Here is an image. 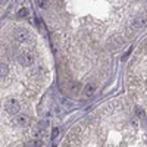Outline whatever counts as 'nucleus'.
Wrapping results in <instances>:
<instances>
[{"mask_svg":"<svg viewBox=\"0 0 147 147\" xmlns=\"http://www.w3.org/2000/svg\"><path fill=\"white\" fill-rule=\"evenodd\" d=\"M19 109H21V105H19L18 100H15V99H9V100L6 102V110H7V113H10V115H16V113H19Z\"/></svg>","mask_w":147,"mask_h":147,"instance_id":"1","label":"nucleus"},{"mask_svg":"<svg viewBox=\"0 0 147 147\" xmlns=\"http://www.w3.org/2000/svg\"><path fill=\"white\" fill-rule=\"evenodd\" d=\"M16 115H18L16 116V124L19 127H27L30 124V118H28L27 113H16Z\"/></svg>","mask_w":147,"mask_h":147,"instance_id":"2","label":"nucleus"},{"mask_svg":"<svg viewBox=\"0 0 147 147\" xmlns=\"http://www.w3.org/2000/svg\"><path fill=\"white\" fill-rule=\"evenodd\" d=\"M84 94L87 96V97H91L94 93H96V85L93 82H88V84H85V87H84Z\"/></svg>","mask_w":147,"mask_h":147,"instance_id":"3","label":"nucleus"},{"mask_svg":"<svg viewBox=\"0 0 147 147\" xmlns=\"http://www.w3.org/2000/svg\"><path fill=\"white\" fill-rule=\"evenodd\" d=\"M9 75V66L5 62H0V78H5Z\"/></svg>","mask_w":147,"mask_h":147,"instance_id":"4","label":"nucleus"},{"mask_svg":"<svg viewBox=\"0 0 147 147\" xmlns=\"http://www.w3.org/2000/svg\"><path fill=\"white\" fill-rule=\"evenodd\" d=\"M80 90H81V84H80L78 81H75V82L71 84V93H72V94H78Z\"/></svg>","mask_w":147,"mask_h":147,"instance_id":"5","label":"nucleus"},{"mask_svg":"<svg viewBox=\"0 0 147 147\" xmlns=\"http://www.w3.org/2000/svg\"><path fill=\"white\" fill-rule=\"evenodd\" d=\"M41 146H43V141L38 140V138H35V140L32 141V144H31V147H41Z\"/></svg>","mask_w":147,"mask_h":147,"instance_id":"6","label":"nucleus"},{"mask_svg":"<svg viewBox=\"0 0 147 147\" xmlns=\"http://www.w3.org/2000/svg\"><path fill=\"white\" fill-rule=\"evenodd\" d=\"M136 113H137L140 118H143V116H144V110H143L141 107H137V109H136Z\"/></svg>","mask_w":147,"mask_h":147,"instance_id":"7","label":"nucleus"},{"mask_svg":"<svg viewBox=\"0 0 147 147\" xmlns=\"http://www.w3.org/2000/svg\"><path fill=\"white\" fill-rule=\"evenodd\" d=\"M57 136H59V129L57 128H53L52 129V138H56Z\"/></svg>","mask_w":147,"mask_h":147,"instance_id":"8","label":"nucleus"},{"mask_svg":"<svg viewBox=\"0 0 147 147\" xmlns=\"http://www.w3.org/2000/svg\"><path fill=\"white\" fill-rule=\"evenodd\" d=\"M19 16H28V10H27V9L19 10Z\"/></svg>","mask_w":147,"mask_h":147,"instance_id":"9","label":"nucleus"},{"mask_svg":"<svg viewBox=\"0 0 147 147\" xmlns=\"http://www.w3.org/2000/svg\"><path fill=\"white\" fill-rule=\"evenodd\" d=\"M47 127V122H40L38 124V129H44Z\"/></svg>","mask_w":147,"mask_h":147,"instance_id":"10","label":"nucleus"},{"mask_svg":"<svg viewBox=\"0 0 147 147\" xmlns=\"http://www.w3.org/2000/svg\"><path fill=\"white\" fill-rule=\"evenodd\" d=\"M55 113H56V115H60V107H59V106L55 107Z\"/></svg>","mask_w":147,"mask_h":147,"instance_id":"11","label":"nucleus"},{"mask_svg":"<svg viewBox=\"0 0 147 147\" xmlns=\"http://www.w3.org/2000/svg\"><path fill=\"white\" fill-rule=\"evenodd\" d=\"M5 3H7V0H0V6L5 5Z\"/></svg>","mask_w":147,"mask_h":147,"instance_id":"12","label":"nucleus"}]
</instances>
